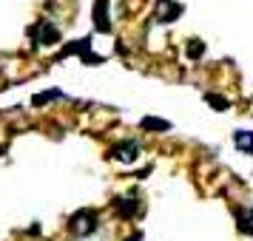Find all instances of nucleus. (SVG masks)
<instances>
[{
	"label": "nucleus",
	"mask_w": 253,
	"mask_h": 241,
	"mask_svg": "<svg viewBox=\"0 0 253 241\" xmlns=\"http://www.w3.org/2000/svg\"><path fill=\"white\" fill-rule=\"evenodd\" d=\"M126 241H142V239H139V236H128Z\"/></svg>",
	"instance_id": "14"
},
{
	"label": "nucleus",
	"mask_w": 253,
	"mask_h": 241,
	"mask_svg": "<svg viewBox=\"0 0 253 241\" xmlns=\"http://www.w3.org/2000/svg\"><path fill=\"white\" fill-rule=\"evenodd\" d=\"M182 14V6L176 0H157V20L160 23H173Z\"/></svg>",
	"instance_id": "3"
},
{
	"label": "nucleus",
	"mask_w": 253,
	"mask_h": 241,
	"mask_svg": "<svg viewBox=\"0 0 253 241\" xmlns=\"http://www.w3.org/2000/svg\"><path fill=\"white\" fill-rule=\"evenodd\" d=\"M205 100L213 105L216 111H225V108H228V100H225V97H216V94H205Z\"/></svg>",
	"instance_id": "13"
},
{
	"label": "nucleus",
	"mask_w": 253,
	"mask_h": 241,
	"mask_svg": "<svg viewBox=\"0 0 253 241\" xmlns=\"http://www.w3.org/2000/svg\"><path fill=\"white\" fill-rule=\"evenodd\" d=\"M63 97V91H46V94H37L32 103L35 105H46V103H51V100H60Z\"/></svg>",
	"instance_id": "12"
},
{
	"label": "nucleus",
	"mask_w": 253,
	"mask_h": 241,
	"mask_svg": "<svg viewBox=\"0 0 253 241\" xmlns=\"http://www.w3.org/2000/svg\"><path fill=\"white\" fill-rule=\"evenodd\" d=\"M137 156H139L137 142H117L111 148V159H117V162H134Z\"/></svg>",
	"instance_id": "4"
},
{
	"label": "nucleus",
	"mask_w": 253,
	"mask_h": 241,
	"mask_svg": "<svg viewBox=\"0 0 253 241\" xmlns=\"http://www.w3.org/2000/svg\"><path fill=\"white\" fill-rule=\"evenodd\" d=\"M0 153H3V148H0Z\"/></svg>",
	"instance_id": "15"
},
{
	"label": "nucleus",
	"mask_w": 253,
	"mask_h": 241,
	"mask_svg": "<svg viewBox=\"0 0 253 241\" xmlns=\"http://www.w3.org/2000/svg\"><path fill=\"white\" fill-rule=\"evenodd\" d=\"M202 54H205V43H202V40H191V43H188V57L199 60Z\"/></svg>",
	"instance_id": "11"
},
{
	"label": "nucleus",
	"mask_w": 253,
	"mask_h": 241,
	"mask_svg": "<svg viewBox=\"0 0 253 241\" xmlns=\"http://www.w3.org/2000/svg\"><path fill=\"white\" fill-rule=\"evenodd\" d=\"M29 34L35 37V43H40V46H54V43H60L57 26L48 23V20H40L37 26H32V29H29Z\"/></svg>",
	"instance_id": "2"
},
{
	"label": "nucleus",
	"mask_w": 253,
	"mask_h": 241,
	"mask_svg": "<svg viewBox=\"0 0 253 241\" xmlns=\"http://www.w3.org/2000/svg\"><path fill=\"white\" fill-rule=\"evenodd\" d=\"M236 224H239L242 233H253V213L245 210V207H239L236 210Z\"/></svg>",
	"instance_id": "9"
},
{
	"label": "nucleus",
	"mask_w": 253,
	"mask_h": 241,
	"mask_svg": "<svg viewBox=\"0 0 253 241\" xmlns=\"http://www.w3.org/2000/svg\"><path fill=\"white\" fill-rule=\"evenodd\" d=\"M88 48H91V40H88V37H85V40H77V43H71V46H66L63 48V54H60V57H69V54H88Z\"/></svg>",
	"instance_id": "8"
},
{
	"label": "nucleus",
	"mask_w": 253,
	"mask_h": 241,
	"mask_svg": "<svg viewBox=\"0 0 253 241\" xmlns=\"http://www.w3.org/2000/svg\"><path fill=\"white\" fill-rule=\"evenodd\" d=\"M233 142H236V148L239 150L253 153V134L251 131H236V134H233Z\"/></svg>",
	"instance_id": "7"
},
{
	"label": "nucleus",
	"mask_w": 253,
	"mask_h": 241,
	"mask_svg": "<svg viewBox=\"0 0 253 241\" xmlns=\"http://www.w3.org/2000/svg\"><path fill=\"white\" fill-rule=\"evenodd\" d=\"M139 128H142V131H168V128H171V122L157 119V116H145V119L139 122Z\"/></svg>",
	"instance_id": "10"
},
{
	"label": "nucleus",
	"mask_w": 253,
	"mask_h": 241,
	"mask_svg": "<svg viewBox=\"0 0 253 241\" xmlns=\"http://www.w3.org/2000/svg\"><path fill=\"white\" fill-rule=\"evenodd\" d=\"M114 207H117V216H120V218H131V216H137V210H139V205L134 202V199H117Z\"/></svg>",
	"instance_id": "6"
},
{
	"label": "nucleus",
	"mask_w": 253,
	"mask_h": 241,
	"mask_svg": "<svg viewBox=\"0 0 253 241\" xmlns=\"http://www.w3.org/2000/svg\"><path fill=\"white\" fill-rule=\"evenodd\" d=\"M69 230L74 236H91L94 230H97V213L94 210H77L69 218Z\"/></svg>",
	"instance_id": "1"
},
{
	"label": "nucleus",
	"mask_w": 253,
	"mask_h": 241,
	"mask_svg": "<svg viewBox=\"0 0 253 241\" xmlns=\"http://www.w3.org/2000/svg\"><path fill=\"white\" fill-rule=\"evenodd\" d=\"M94 26H97V32H103V34L111 32V23H108V0H97V3H94Z\"/></svg>",
	"instance_id": "5"
}]
</instances>
